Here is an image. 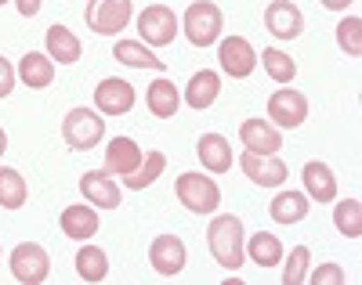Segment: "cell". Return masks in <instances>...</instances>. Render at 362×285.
<instances>
[{"label":"cell","mask_w":362,"mask_h":285,"mask_svg":"<svg viewBox=\"0 0 362 285\" xmlns=\"http://www.w3.org/2000/svg\"><path fill=\"white\" fill-rule=\"evenodd\" d=\"M185 260H189V249H185V242H181L177 235H156L153 245H148V264H153L156 274H163V278L181 274Z\"/></svg>","instance_id":"11"},{"label":"cell","mask_w":362,"mask_h":285,"mask_svg":"<svg viewBox=\"0 0 362 285\" xmlns=\"http://www.w3.org/2000/svg\"><path fill=\"white\" fill-rule=\"evenodd\" d=\"M134 15V4L131 0H87V8H83V22L90 33H98V37H116V33H124L127 22Z\"/></svg>","instance_id":"5"},{"label":"cell","mask_w":362,"mask_h":285,"mask_svg":"<svg viewBox=\"0 0 362 285\" xmlns=\"http://www.w3.org/2000/svg\"><path fill=\"white\" fill-rule=\"evenodd\" d=\"M334 224L344 238H358L362 235V202L358 199H341L334 206Z\"/></svg>","instance_id":"31"},{"label":"cell","mask_w":362,"mask_h":285,"mask_svg":"<svg viewBox=\"0 0 362 285\" xmlns=\"http://www.w3.org/2000/svg\"><path fill=\"white\" fill-rule=\"evenodd\" d=\"M15 73H18V80L29 90H44V87L54 83V61H51L47 51H25Z\"/></svg>","instance_id":"18"},{"label":"cell","mask_w":362,"mask_h":285,"mask_svg":"<svg viewBox=\"0 0 362 285\" xmlns=\"http://www.w3.org/2000/svg\"><path fill=\"white\" fill-rule=\"evenodd\" d=\"M116 61H124V66H131V69H156V73H163V66L167 61H160L153 51H148V44H141V40H116Z\"/></svg>","instance_id":"27"},{"label":"cell","mask_w":362,"mask_h":285,"mask_svg":"<svg viewBox=\"0 0 362 285\" xmlns=\"http://www.w3.org/2000/svg\"><path fill=\"white\" fill-rule=\"evenodd\" d=\"M312 199L305 195V192H279L276 199H272V206H268V213H272V220L276 224H300V220L308 217V206Z\"/></svg>","instance_id":"24"},{"label":"cell","mask_w":362,"mask_h":285,"mask_svg":"<svg viewBox=\"0 0 362 285\" xmlns=\"http://www.w3.org/2000/svg\"><path fill=\"white\" fill-rule=\"evenodd\" d=\"M163 170H167V155H163V152H145L141 166H138L131 177H124V184L131 188V192H141V188L156 184V177H160Z\"/></svg>","instance_id":"30"},{"label":"cell","mask_w":362,"mask_h":285,"mask_svg":"<svg viewBox=\"0 0 362 285\" xmlns=\"http://www.w3.org/2000/svg\"><path fill=\"white\" fill-rule=\"evenodd\" d=\"M319 4H322V8H329V11H344V8L351 4V0H319Z\"/></svg>","instance_id":"37"},{"label":"cell","mask_w":362,"mask_h":285,"mask_svg":"<svg viewBox=\"0 0 362 285\" xmlns=\"http://www.w3.org/2000/svg\"><path fill=\"white\" fill-rule=\"evenodd\" d=\"M218 90H221V76L214 69H203V73H192L189 87H185V105L203 112L218 102Z\"/></svg>","instance_id":"22"},{"label":"cell","mask_w":362,"mask_h":285,"mask_svg":"<svg viewBox=\"0 0 362 285\" xmlns=\"http://www.w3.org/2000/svg\"><path fill=\"white\" fill-rule=\"evenodd\" d=\"M80 192L90 206H98V210H116V206H124V192H119V184L112 181V174L105 170H87L80 177Z\"/></svg>","instance_id":"14"},{"label":"cell","mask_w":362,"mask_h":285,"mask_svg":"<svg viewBox=\"0 0 362 285\" xmlns=\"http://www.w3.org/2000/svg\"><path fill=\"white\" fill-rule=\"evenodd\" d=\"M58 224H62V235H66V238L87 242L90 235H98V206H90V202L66 206L62 217H58Z\"/></svg>","instance_id":"17"},{"label":"cell","mask_w":362,"mask_h":285,"mask_svg":"<svg viewBox=\"0 0 362 285\" xmlns=\"http://www.w3.org/2000/svg\"><path fill=\"white\" fill-rule=\"evenodd\" d=\"M218 61H221V69L232 76V80H247L254 69H257V51L250 40L243 37H225L221 47H218Z\"/></svg>","instance_id":"9"},{"label":"cell","mask_w":362,"mask_h":285,"mask_svg":"<svg viewBox=\"0 0 362 285\" xmlns=\"http://www.w3.org/2000/svg\"><path fill=\"white\" fill-rule=\"evenodd\" d=\"M145 105H148V112H153L156 119H174L177 109H181V94H177L174 80L160 76V80L148 83L145 87Z\"/></svg>","instance_id":"20"},{"label":"cell","mask_w":362,"mask_h":285,"mask_svg":"<svg viewBox=\"0 0 362 285\" xmlns=\"http://www.w3.org/2000/svg\"><path fill=\"white\" fill-rule=\"evenodd\" d=\"M8 152V134H4V126H0V155Z\"/></svg>","instance_id":"38"},{"label":"cell","mask_w":362,"mask_h":285,"mask_svg":"<svg viewBox=\"0 0 362 285\" xmlns=\"http://www.w3.org/2000/svg\"><path fill=\"white\" fill-rule=\"evenodd\" d=\"M337 44H341V51L351 54V58L362 54V18H358V15L341 18V25H337Z\"/></svg>","instance_id":"32"},{"label":"cell","mask_w":362,"mask_h":285,"mask_svg":"<svg viewBox=\"0 0 362 285\" xmlns=\"http://www.w3.org/2000/svg\"><path fill=\"white\" fill-rule=\"evenodd\" d=\"M15 4H18V11H22L25 18H33V15L40 11V4H44V0H15Z\"/></svg>","instance_id":"36"},{"label":"cell","mask_w":362,"mask_h":285,"mask_svg":"<svg viewBox=\"0 0 362 285\" xmlns=\"http://www.w3.org/2000/svg\"><path fill=\"white\" fill-rule=\"evenodd\" d=\"M15 80H18V73H15V66L0 54V98H8V94L15 90Z\"/></svg>","instance_id":"35"},{"label":"cell","mask_w":362,"mask_h":285,"mask_svg":"<svg viewBox=\"0 0 362 285\" xmlns=\"http://www.w3.org/2000/svg\"><path fill=\"white\" fill-rule=\"evenodd\" d=\"M196 155L210 174H228L232 170V145L221 134H203L196 141Z\"/></svg>","instance_id":"21"},{"label":"cell","mask_w":362,"mask_h":285,"mask_svg":"<svg viewBox=\"0 0 362 285\" xmlns=\"http://www.w3.org/2000/svg\"><path fill=\"white\" fill-rule=\"evenodd\" d=\"M206 245L214 253V260L225 267V271H239L247 260V235H243V220L235 213H221L210 220L206 228Z\"/></svg>","instance_id":"1"},{"label":"cell","mask_w":362,"mask_h":285,"mask_svg":"<svg viewBox=\"0 0 362 285\" xmlns=\"http://www.w3.org/2000/svg\"><path fill=\"white\" fill-rule=\"evenodd\" d=\"M308 278H312L315 285H341V281H344V271H341V264H322V267H315Z\"/></svg>","instance_id":"34"},{"label":"cell","mask_w":362,"mask_h":285,"mask_svg":"<svg viewBox=\"0 0 362 285\" xmlns=\"http://www.w3.org/2000/svg\"><path fill=\"white\" fill-rule=\"evenodd\" d=\"M62 138H66V145L73 152H90L95 145H102V138H105L102 112L98 109H87V105L69 109L66 119H62Z\"/></svg>","instance_id":"3"},{"label":"cell","mask_w":362,"mask_h":285,"mask_svg":"<svg viewBox=\"0 0 362 285\" xmlns=\"http://www.w3.org/2000/svg\"><path fill=\"white\" fill-rule=\"evenodd\" d=\"M4 4H8V0H0V8H4Z\"/></svg>","instance_id":"39"},{"label":"cell","mask_w":362,"mask_h":285,"mask_svg":"<svg viewBox=\"0 0 362 285\" xmlns=\"http://www.w3.org/2000/svg\"><path fill=\"white\" fill-rule=\"evenodd\" d=\"M145 159V152L138 148L134 138H112L109 148H105V174L112 177H131Z\"/></svg>","instance_id":"16"},{"label":"cell","mask_w":362,"mask_h":285,"mask_svg":"<svg viewBox=\"0 0 362 285\" xmlns=\"http://www.w3.org/2000/svg\"><path fill=\"white\" fill-rule=\"evenodd\" d=\"M264 29L276 40H297L305 33V15H300V8L290 4V0H272L264 8Z\"/></svg>","instance_id":"10"},{"label":"cell","mask_w":362,"mask_h":285,"mask_svg":"<svg viewBox=\"0 0 362 285\" xmlns=\"http://www.w3.org/2000/svg\"><path fill=\"white\" fill-rule=\"evenodd\" d=\"M47 54H51V61H58V66H73V61H80V54H83V44H80V37L73 33V29L51 25L47 29Z\"/></svg>","instance_id":"23"},{"label":"cell","mask_w":362,"mask_h":285,"mask_svg":"<svg viewBox=\"0 0 362 285\" xmlns=\"http://www.w3.org/2000/svg\"><path fill=\"white\" fill-rule=\"evenodd\" d=\"M181 29L192 47H210L221 40V29H225V15L214 0H196V4L185 8V18H181Z\"/></svg>","instance_id":"2"},{"label":"cell","mask_w":362,"mask_h":285,"mask_svg":"<svg viewBox=\"0 0 362 285\" xmlns=\"http://www.w3.org/2000/svg\"><path fill=\"white\" fill-rule=\"evenodd\" d=\"M239 141H243V148L264 152V155H276L283 148L279 126L268 123V119H243V123H239Z\"/></svg>","instance_id":"15"},{"label":"cell","mask_w":362,"mask_h":285,"mask_svg":"<svg viewBox=\"0 0 362 285\" xmlns=\"http://www.w3.org/2000/svg\"><path fill=\"white\" fill-rule=\"evenodd\" d=\"M257 61L264 66V73L276 80V83H283V87H290L293 76H297V61H293L286 51H279V47H264Z\"/></svg>","instance_id":"29"},{"label":"cell","mask_w":362,"mask_h":285,"mask_svg":"<svg viewBox=\"0 0 362 285\" xmlns=\"http://www.w3.org/2000/svg\"><path fill=\"white\" fill-rule=\"evenodd\" d=\"M11 274L22 285H40L51 274V257L40 242H18L11 249Z\"/></svg>","instance_id":"6"},{"label":"cell","mask_w":362,"mask_h":285,"mask_svg":"<svg viewBox=\"0 0 362 285\" xmlns=\"http://www.w3.org/2000/svg\"><path fill=\"white\" fill-rule=\"evenodd\" d=\"M134 102H138V94H134V87L127 80L109 76V80H102L95 87V109L102 116H127L134 109Z\"/></svg>","instance_id":"12"},{"label":"cell","mask_w":362,"mask_h":285,"mask_svg":"<svg viewBox=\"0 0 362 285\" xmlns=\"http://www.w3.org/2000/svg\"><path fill=\"white\" fill-rule=\"evenodd\" d=\"M300 181H305V195L312 202H334L337 199V177H334V170H329L326 163H319V159L305 163Z\"/></svg>","instance_id":"19"},{"label":"cell","mask_w":362,"mask_h":285,"mask_svg":"<svg viewBox=\"0 0 362 285\" xmlns=\"http://www.w3.org/2000/svg\"><path fill=\"white\" fill-rule=\"evenodd\" d=\"M177 15H174V8H167V4H148L141 15H138V33H141V44H148V47H167V44H174V37H177Z\"/></svg>","instance_id":"7"},{"label":"cell","mask_w":362,"mask_h":285,"mask_svg":"<svg viewBox=\"0 0 362 285\" xmlns=\"http://www.w3.org/2000/svg\"><path fill=\"white\" fill-rule=\"evenodd\" d=\"M174 195L177 202L185 206L189 213H214L221 206V188L214 177H203V174H181L174 181Z\"/></svg>","instance_id":"4"},{"label":"cell","mask_w":362,"mask_h":285,"mask_svg":"<svg viewBox=\"0 0 362 285\" xmlns=\"http://www.w3.org/2000/svg\"><path fill=\"white\" fill-rule=\"evenodd\" d=\"M308 119V98L300 90H276L268 98V123H276L279 131H297Z\"/></svg>","instance_id":"8"},{"label":"cell","mask_w":362,"mask_h":285,"mask_svg":"<svg viewBox=\"0 0 362 285\" xmlns=\"http://www.w3.org/2000/svg\"><path fill=\"white\" fill-rule=\"evenodd\" d=\"M29 199V184L18 170L11 166H0V206L4 210H22Z\"/></svg>","instance_id":"28"},{"label":"cell","mask_w":362,"mask_h":285,"mask_svg":"<svg viewBox=\"0 0 362 285\" xmlns=\"http://www.w3.org/2000/svg\"><path fill=\"white\" fill-rule=\"evenodd\" d=\"M308 264H312L308 245H293L290 249V260L283 264V285H300V281L308 278Z\"/></svg>","instance_id":"33"},{"label":"cell","mask_w":362,"mask_h":285,"mask_svg":"<svg viewBox=\"0 0 362 285\" xmlns=\"http://www.w3.org/2000/svg\"><path fill=\"white\" fill-rule=\"evenodd\" d=\"M76 274H80L83 281H90V285L105 281V278H109V257H105V249L83 242V245L76 249Z\"/></svg>","instance_id":"26"},{"label":"cell","mask_w":362,"mask_h":285,"mask_svg":"<svg viewBox=\"0 0 362 285\" xmlns=\"http://www.w3.org/2000/svg\"><path fill=\"white\" fill-rule=\"evenodd\" d=\"M239 166H243V174L261 184V188H279L286 181V163L279 159V155H264V152H243L239 155Z\"/></svg>","instance_id":"13"},{"label":"cell","mask_w":362,"mask_h":285,"mask_svg":"<svg viewBox=\"0 0 362 285\" xmlns=\"http://www.w3.org/2000/svg\"><path fill=\"white\" fill-rule=\"evenodd\" d=\"M247 257L257 264V267H276L283 264V242L279 235H272V231H257L247 238Z\"/></svg>","instance_id":"25"}]
</instances>
